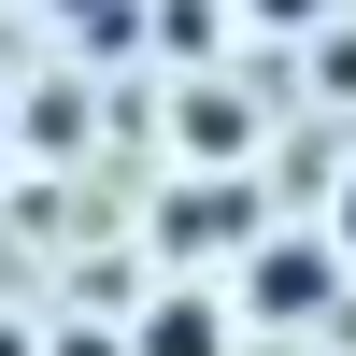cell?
<instances>
[{
    "mask_svg": "<svg viewBox=\"0 0 356 356\" xmlns=\"http://www.w3.org/2000/svg\"><path fill=\"white\" fill-rule=\"evenodd\" d=\"M243 228H257V200H243V186H186V200H171V257H200V243H243Z\"/></svg>",
    "mask_w": 356,
    "mask_h": 356,
    "instance_id": "3957f363",
    "label": "cell"
},
{
    "mask_svg": "<svg viewBox=\"0 0 356 356\" xmlns=\"http://www.w3.org/2000/svg\"><path fill=\"white\" fill-rule=\"evenodd\" d=\"M129 342H143V356H228V314H214V300H200V285H171V300H157V314H143V328H129Z\"/></svg>",
    "mask_w": 356,
    "mask_h": 356,
    "instance_id": "7a4b0ae2",
    "label": "cell"
},
{
    "mask_svg": "<svg viewBox=\"0 0 356 356\" xmlns=\"http://www.w3.org/2000/svg\"><path fill=\"white\" fill-rule=\"evenodd\" d=\"M243 15H271V29H314V15H328V0H243Z\"/></svg>",
    "mask_w": 356,
    "mask_h": 356,
    "instance_id": "52a82bcc",
    "label": "cell"
},
{
    "mask_svg": "<svg viewBox=\"0 0 356 356\" xmlns=\"http://www.w3.org/2000/svg\"><path fill=\"white\" fill-rule=\"evenodd\" d=\"M57 15H72L86 43H129V0H57Z\"/></svg>",
    "mask_w": 356,
    "mask_h": 356,
    "instance_id": "5b68a950",
    "label": "cell"
},
{
    "mask_svg": "<svg viewBox=\"0 0 356 356\" xmlns=\"http://www.w3.org/2000/svg\"><path fill=\"white\" fill-rule=\"evenodd\" d=\"M186 157H243V100H200L186 86Z\"/></svg>",
    "mask_w": 356,
    "mask_h": 356,
    "instance_id": "277c9868",
    "label": "cell"
},
{
    "mask_svg": "<svg viewBox=\"0 0 356 356\" xmlns=\"http://www.w3.org/2000/svg\"><path fill=\"white\" fill-rule=\"evenodd\" d=\"M0 157H15V129H0Z\"/></svg>",
    "mask_w": 356,
    "mask_h": 356,
    "instance_id": "9c48e42d",
    "label": "cell"
},
{
    "mask_svg": "<svg viewBox=\"0 0 356 356\" xmlns=\"http://www.w3.org/2000/svg\"><path fill=\"white\" fill-rule=\"evenodd\" d=\"M43 356H143V342H114V328H57Z\"/></svg>",
    "mask_w": 356,
    "mask_h": 356,
    "instance_id": "8992f818",
    "label": "cell"
},
{
    "mask_svg": "<svg viewBox=\"0 0 356 356\" xmlns=\"http://www.w3.org/2000/svg\"><path fill=\"white\" fill-rule=\"evenodd\" d=\"M328 228H342V257H356V186H342V214H328Z\"/></svg>",
    "mask_w": 356,
    "mask_h": 356,
    "instance_id": "ba28073f",
    "label": "cell"
},
{
    "mask_svg": "<svg viewBox=\"0 0 356 356\" xmlns=\"http://www.w3.org/2000/svg\"><path fill=\"white\" fill-rule=\"evenodd\" d=\"M243 300H257V328H314V314L342 300V228H328V243H257Z\"/></svg>",
    "mask_w": 356,
    "mask_h": 356,
    "instance_id": "6da1fadb",
    "label": "cell"
}]
</instances>
